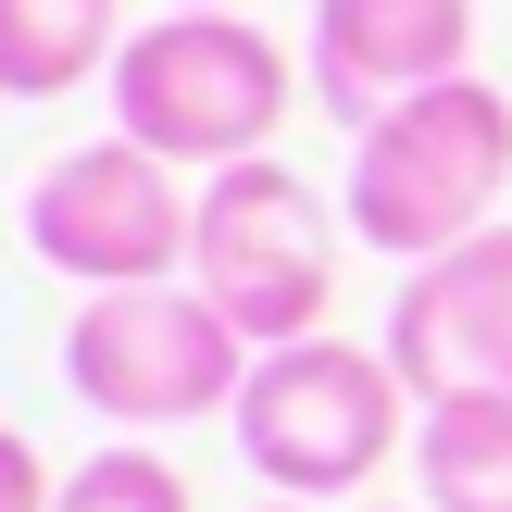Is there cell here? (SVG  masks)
Returning a JSON list of instances; mask_svg holds the SVG:
<instances>
[{"instance_id":"1","label":"cell","mask_w":512,"mask_h":512,"mask_svg":"<svg viewBox=\"0 0 512 512\" xmlns=\"http://www.w3.org/2000/svg\"><path fill=\"white\" fill-rule=\"evenodd\" d=\"M500 188H512V100L488 75H450V88H413L350 138V238L363 250H400V263H438V250L488 238L500 225Z\"/></svg>"},{"instance_id":"2","label":"cell","mask_w":512,"mask_h":512,"mask_svg":"<svg viewBox=\"0 0 512 512\" xmlns=\"http://www.w3.org/2000/svg\"><path fill=\"white\" fill-rule=\"evenodd\" d=\"M238 450L250 475H263V500H375V475H388V450H413L425 400L400 388L388 350L363 338H300V350H263L238 388Z\"/></svg>"},{"instance_id":"3","label":"cell","mask_w":512,"mask_h":512,"mask_svg":"<svg viewBox=\"0 0 512 512\" xmlns=\"http://www.w3.org/2000/svg\"><path fill=\"white\" fill-rule=\"evenodd\" d=\"M100 88H113V138L163 150L175 175H225L288 125V50L250 13H150Z\"/></svg>"},{"instance_id":"4","label":"cell","mask_w":512,"mask_h":512,"mask_svg":"<svg viewBox=\"0 0 512 512\" xmlns=\"http://www.w3.org/2000/svg\"><path fill=\"white\" fill-rule=\"evenodd\" d=\"M338 225L350 213H325L313 175H288L275 150H250V163L200 175L188 288L213 300L250 350H300V338H325V313H338Z\"/></svg>"},{"instance_id":"5","label":"cell","mask_w":512,"mask_h":512,"mask_svg":"<svg viewBox=\"0 0 512 512\" xmlns=\"http://www.w3.org/2000/svg\"><path fill=\"white\" fill-rule=\"evenodd\" d=\"M250 363H263V350H250L188 275H163V288H100V300H75V325H63V388L88 400L100 425H125V438L238 413Z\"/></svg>"},{"instance_id":"6","label":"cell","mask_w":512,"mask_h":512,"mask_svg":"<svg viewBox=\"0 0 512 512\" xmlns=\"http://www.w3.org/2000/svg\"><path fill=\"white\" fill-rule=\"evenodd\" d=\"M25 250H38L50 275H75L88 300L100 288H163L200 250V200L175 188L163 150L100 138V150H63V163L25 188Z\"/></svg>"},{"instance_id":"7","label":"cell","mask_w":512,"mask_h":512,"mask_svg":"<svg viewBox=\"0 0 512 512\" xmlns=\"http://www.w3.org/2000/svg\"><path fill=\"white\" fill-rule=\"evenodd\" d=\"M400 363V388L413 400H450V388H512V225L488 238L438 250V263L400 275L388 300V338H375Z\"/></svg>"},{"instance_id":"8","label":"cell","mask_w":512,"mask_h":512,"mask_svg":"<svg viewBox=\"0 0 512 512\" xmlns=\"http://www.w3.org/2000/svg\"><path fill=\"white\" fill-rule=\"evenodd\" d=\"M450 75H475V0H313V100L350 138Z\"/></svg>"},{"instance_id":"9","label":"cell","mask_w":512,"mask_h":512,"mask_svg":"<svg viewBox=\"0 0 512 512\" xmlns=\"http://www.w3.org/2000/svg\"><path fill=\"white\" fill-rule=\"evenodd\" d=\"M138 38L125 0H0V100H63Z\"/></svg>"},{"instance_id":"10","label":"cell","mask_w":512,"mask_h":512,"mask_svg":"<svg viewBox=\"0 0 512 512\" xmlns=\"http://www.w3.org/2000/svg\"><path fill=\"white\" fill-rule=\"evenodd\" d=\"M425 512H512V388H450L413 425Z\"/></svg>"},{"instance_id":"11","label":"cell","mask_w":512,"mask_h":512,"mask_svg":"<svg viewBox=\"0 0 512 512\" xmlns=\"http://www.w3.org/2000/svg\"><path fill=\"white\" fill-rule=\"evenodd\" d=\"M50 512H188V475H175L163 450H88Z\"/></svg>"},{"instance_id":"12","label":"cell","mask_w":512,"mask_h":512,"mask_svg":"<svg viewBox=\"0 0 512 512\" xmlns=\"http://www.w3.org/2000/svg\"><path fill=\"white\" fill-rule=\"evenodd\" d=\"M63 500V475L38 463V438H25V425H0V512H50Z\"/></svg>"},{"instance_id":"13","label":"cell","mask_w":512,"mask_h":512,"mask_svg":"<svg viewBox=\"0 0 512 512\" xmlns=\"http://www.w3.org/2000/svg\"><path fill=\"white\" fill-rule=\"evenodd\" d=\"M163 13H238V0H163Z\"/></svg>"},{"instance_id":"14","label":"cell","mask_w":512,"mask_h":512,"mask_svg":"<svg viewBox=\"0 0 512 512\" xmlns=\"http://www.w3.org/2000/svg\"><path fill=\"white\" fill-rule=\"evenodd\" d=\"M350 512H400V500H350Z\"/></svg>"},{"instance_id":"15","label":"cell","mask_w":512,"mask_h":512,"mask_svg":"<svg viewBox=\"0 0 512 512\" xmlns=\"http://www.w3.org/2000/svg\"><path fill=\"white\" fill-rule=\"evenodd\" d=\"M263 512H313V500H263Z\"/></svg>"}]
</instances>
